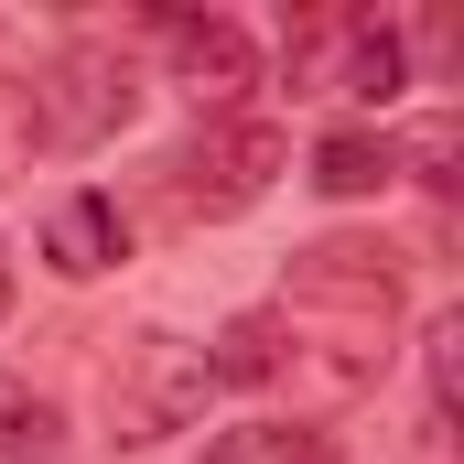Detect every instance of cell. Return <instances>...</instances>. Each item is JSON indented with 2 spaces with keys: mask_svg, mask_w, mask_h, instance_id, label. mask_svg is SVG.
Instances as JSON below:
<instances>
[{
  "mask_svg": "<svg viewBox=\"0 0 464 464\" xmlns=\"http://www.w3.org/2000/svg\"><path fill=\"white\" fill-rule=\"evenodd\" d=\"M206 346H184V335H130L109 356V443L119 454H151V443H173V432H195L206 421Z\"/></svg>",
  "mask_w": 464,
  "mask_h": 464,
  "instance_id": "cell-1",
  "label": "cell"
},
{
  "mask_svg": "<svg viewBox=\"0 0 464 464\" xmlns=\"http://www.w3.org/2000/svg\"><path fill=\"white\" fill-rule=\"evenodd\" d=\"M130 109H140V76H130L119 44H65V54L44 65V87H33V130H44L54 151H98V140H119Z\"/></svg>",
  "mask_w": 464,
  "mask_h": 464,
  "instance_id": "cell-2",
  "label": "cell"
},
{
  "mask_svg": "<svg viewBox=\"0 0 464 464\" xmlns=\"http://www.w3.org/2000/svg\"><path fill=\"white\" fill-rule=\"evenodd\" d=\"M281 162H292V151H281L270 119H248V109H237V119H206L195 151L173 162V206H184V217H248V206L281 184Z\"/></svg>",
  "mask_w": 464,
  "mask_h": 464,
  "instance_id": "cell-3",
  "label": "cell"
},
{
  "mask_svg": "<svg viewBox=\"0 0 464 464\" xmlns=\"http://www.w3.org/2000/svg\"><path fill=\"white\" fill-rule=\"evenodd\" d=\"M162 44H173V87H184L206 119H237V98L259 87V44L237 33L227 11H184V22H162Z\"/></svg>",
  "mask_w": 464,
  "mask_h": 464,
  "instance_id": "cell-4",
  "label": "cell"
},
{
  "mask_svg": "<svg viewBox=\"0 0 464 464\" xmlns=\"http://www.w3.org/2000/svg\"><path fill=\"white\" fill-rule=\"evenodd\" d=\"M119 248H130V227H119V206H109V195H65V206L44 217V259H54L65 281H98Z\"/></svg>",
  "mask_w": 464,
  "mask_h": 464,
  "instance_id": "cell-5",
  "label": "cell"
},
{
  "mask_svg": "<svg viewBox=\"0 0 464 464\" xmlns=\"http://www.w3.org/2000/svg\"><path fill=\"white\" fill-rule=\"evenodd\" d=\"M281 367H292V324H281V314H237L227 335L206 346V378H217V389H259V378H281Z\"/></svg>",
  "mask_w": 464,
  "mask_h": 464,
  "instance_id": "cell-6",
  "label": "cell"
},
{
  "mask_svg": "<svg viewBox=\"0 0 464 464\" xmlns=\"http://www.w3.org/2000/svg\"><path fill=\"white\" fill-rule=\"evenodd\" d=\"M65 454V411L22 378H0V464H54Z\"/></svg>",
  "mask_w": 464,
  "mask_h": 464,
  "instance_id": "cell-7",
  "label": "cell"
},
{
  "mask_svg": "<svg viewBox=\"0 0 464 464\" xmlns=\"http://www.w3.org/2000/svg\"><path fill=\"white\" fill-rule=\"evenodd\" d=\"M206 464H335L324 432H303V421H237L206 443Z\"/></svg>",
  "mask_w": 464,
  "mask_h": 464,
  "instance_id": "cell-8",
  "label": "cell"
},
{
  "mask_svg": "<svg viewBox=\"0 0 464 464\" xmlns=\"http://www.w3.org/2000/svg\"><path fill=\"white\" fill-rule=\"evenodd\" d=\"M389 173H400V151L367 140V130H335V140L314 151V184H324V195H378Z\"/></svg>",
  "mask_w": 464,
  "mask_h": 464,
  "instance_id": "cell-9",
  "label": "cell"
},
{
  "mask_svg": "<svg viewBox=\"0 0 464 464\" xmlns=\"http://www.w3.org/2000/svg\"><path fill=\"white\" fill-rule=\"evenodd\" d=\"M421 346H432V421H454V389H464V324H454V314H443V324H432V335H421Z\"/></svg>",
  "mask_w": 464,
  "mask_h": 464,
  "instance_id": "cell-10",
  "label": "cell"
},
{
  "mask_svg": "<svg viewBox=\"0 0 464 464\" xmlns=\"http://www.w3.org/2000/svg\"><path fill=\"white\" fill-rule=\"evenodd\" d=\"M454 151H464V130H454V119H432V130L411 140V162H421V184H443V162H454Z\"/></svg>",
  "mask_w": 464,
  "mask_h": 464,
  "instance_id": "cell-11",
  "label": "cell"
},
{
  "mask_svg": "<svg viewBox=\"0 0 464 464\" xmlns=\"http://www.w3.org/2000/svg\"><path fill=\"white\" fill-rule=\"evenodd\" d=\"M0 314H11V281H0Z\"/></svg>",
  "mask_w": 464,
  "mask_h": 464,
  "instance_id": "cell-12",
  "label": "cell"
}]
</instances>
